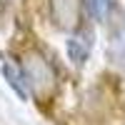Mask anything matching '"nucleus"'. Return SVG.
<instances>
[{
    "instance_id": "nucleus-4",
    "label": "nucleus",
    "mask_w": 125,
    "mask_h": 125,
    "mask_svg": "<svg viewBox=\"0 0 125 125\" xmlns=\"http://www.w3.org/2000/svg\"><path fill=\"white\" fill-rule=\"evenodd\" d=\"M3 78L8 80V85L18 93L20 100H28V88H25L23 78H20V70H15L13 65H3Z\"/></svg>"
},
{
    "instance_id": "nucleus-3",
    "label": "nucleus",
    "mask_w": 125,
    "mask_h": 125,
    "mask_svg": "<svg viewBox=\"0 0 125 125\" xmlns=\"http://www.w3.org/2000/svg\"><path fill=\"white\" fill-rule=\"evenodd\" d=\"M65 50H68V58L75 62V65H83V62L88 60V55H90V40L75 35V38H70L65 43Z\"/></svg>"
},
{
    "instance_id": "nucleus-6",
    "label": "nucleus",
    "mask_w": 125,
    "mask_h": 125,
    "mask_svg": "<svg viewBox=\"0 0 125 125\" xmlns=\"http://www.w3.org/2000/svg\"><path fill=\"white\" fill-rule=\"evenodd\" d=\"M0 13H3V3H0Z\"/></svg>"
},
{
    "instance_id": "nucleus-2",
    "label": "nucleus",
    "mask_w": 125,
    "mask_h": 125,
    "mask_svg": "<svg viewBox=\"0 0 125 125\" xmlns=\"http://www.w3.org/2000/svg\"><path fill=\"white\" fill-rule=\"evenodd\" d=\"M53 23L60 30H75L80 25V0H50Z\"/></svg>"
},
{
    "instance_id": "nucleus-1",
    "label": "nucleus",
    "mask_w": 125,
    "mask_h": 125,
    "mask_svg": "<svg viewBox=\"0 0 125 125\" xmlns=\"http://www.w3.org/2000/svg\"><path fill=\"white\" fill-rule=\"evenodd\" d=\"M20 78H23L25 88H30L38 95H48L55 88V70L40 53H28L23 58V62H20Z\"/></svg>"
},
{
    "instance_id": "nucleus-5",
    "label": "nucleus",
    "mask_w": 125,
    "mask_h": 125,
    "mask_svg": "<svg viewBox=\"0 0 125 125\" xmlns=\"http://www.w3.org/2000/svg\"><path fill=\"white\" fill-rule=\"evenodd\" d=\"M85 5H88V13L93 15V20H100V23H105L108 15H110L113 0H85Z\"/></svg>"
}]
</instances>
